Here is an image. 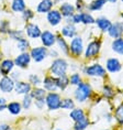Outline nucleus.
I'll list each match as a JSON object with an SVG mask.
<instances>
[{
	"instance_id": "f257e3e1",
	"label": "nucleus",
	"mask_w": 123,
	"mask_h": 130,
	"mask_svg": "<svg viewBox=\"0 0 123 130\" xmlns=\"http://www.w3.org/2000/svg\"><path fill=\"white\" fill-rule=\"evenodd\" d=\"M92 88L91 85L87 82H83L76 86V89L74 90V98L78 103H85L87 99H89L92 96Z\"/></svg>"
},
{
	"instance_id": "f03ea898",
	"label": "nucleus",
	"mask_w": 123,
	"mask_h": 130,
	"mask_svg": "<svg viewBox=\"0 0 123 130\" xmlns=\"http://www.w3.org/2000/svg\"><path fill=\"white\" fill-rule=\"evenodd\" d=\"M67 71H68V63L65 58H55L50 67L51 75L54 76L55 78L67 75Z\"/></svg>"
},
{
	"instance_id": "7ed1b4c3",
	"label": "nucleus",
	"mask_w": 123,
	"mask_h": 130,
	"mask_svg": "<svg viewBox=\"0 0 123 130\" xmlns=\"http://www.w3.org/2000/svg\"><path fill=\"white\" fill-rule=\"evenodd\" d=\"M101 45L102 42L100 39H95V40L90 41L88 45L85 47L84 51V56L85 60H93L99 55L100 51H101Z\"/></svg>"
},
{
	"instance_id": "20e7f679",
	"label": "nucleus",
	"mask_w": 123,
	"mask_h": 130,
	"mask_svg": "<svg viewBox=\"0 0 123 130\" xmlns=\"http://www.w3.org/2000/svg\"><path fill=\"white\" fill-rule=\"evenodd\" d=\"M83 73L88 77H102L107 76V70L99 63H93L90 65H86L83 69Z\"/></svg>"
},
{
	"instance_id": "39448f33",
	"label": "nucleus",
	"mask_w": 123,
	"mask_h": 130,
	"mask_svg": "<svg viewBox=\"0 0 123 130\" xmlns=\"http://www.w3.org/2000/svg\"><path fill=\"white\" fill-rule=\"evenodd\" d=\"M85 45L81 37H75L72 39L69 43V55H72L75 58H79L84 54Z\"/></svg>"
},
{
	"instance_id": "423d86ee",
	"label": "nucleus",
	"mask_w": 123,
	"mask_h": 130,
	"mask_svg": "<svg viewBox=\"0 0 123 130\" xmlns=\"http://www.w3.org/2000/svg\"><path fill=\"white\" fill-rule=\"evenodd\" d=\"M62 97L59 94L55 92H50L45 96V105L47 106L48 110H57L60 108Z\"/></svg>"
},
{
	"instance_id": "0eeeda50",
	"label": "nucleus",
	"mask_w": 123,
	"mask_h": 130,
	"mask_svg": "<svg viewBox=\"0 0 123 130\" xmlns=\"http://www.w3.org/2000/svg\"><path fill=\"white\" fill-rule=\"evenodd\" d=\"M30 55L31 58H33L35 62L40 63V62H43L48 56V50L45 46H35L31 48Z\"/></svg>"
},
{
	"instance_id": "6e6552de",
	"label": "nucleus",
	"mask_w": 123,
	"mask_h": 130,
	"mask_svg": "<svg viewBox=\"0 0 123 130\" xmlns=\"http://www.w3.org/2000/svg\"><path fill=\"white\" fill-rule=\"evenodd\" d=\"M106 70H107V72H109L111 74L119 73L122 70V63L120 62L119 58L110 57L106 62Z\"/></svg>"
},
{
	"instance_id": "1a4fd4ad",
	"label": "nucleus",
	"mask_w": 123,
	"mask_h": 130,
	"mask_svg": "<svg viewBox=\"0 0 123 130\" xmlns=\"http://www.w3.org/2000/svg\"><path fill=\"white\" fill-rule=\"evenodd\" d=\"M40 39H41V42H42V44H43V46H45V47H52L56 43V34L48 31V30H45L44 32H42Z\"/></svg>"
},
{
	"instance_id": "9d476101",
	"label": "nucleus",
	"mask_w": 123,
	"mask_h": 130,
	"mask_svg": "<svg viewBox=\"0 0 123 130\" xmlns=\"http://www.w3.org/2000/svg\"><path fill=\"white\" fill-rule=\"evenodd\" d=\"M15 82L9 76H2L0 79V90L5 94H9L14 89Z\"/></svg>"
},
{
	"instance_id": "9b49d317",
	"label": "nucleus",
	"mask_w": 123,
	"mask_h": 130,
	"mask_svg": "<svg viewBox=\"0 0 123 130\" xmlns=\"http://www.w3.org/2000/svg\"><path fill=\"white\" fill-rule=\"evenodd\" d=\"M46 19H47V22L50 23L52 27H56L59 23H62L63 21V15L59 12L58 9H52V10L46 13Z\"/></svg>"
},
{
	"instance_id": "f8f14e48",
	"label": "nucleus",
	"mask_w": 123,
	"mask_h": 130,
	"mask_svg": "<svg viewBox=\"0 0 123 130\" xmlns=\"http://www.w3.org/2000/svg\"><path fill=\"white\" fill-rule=\"evenodd\" d=\"M14 66H18L20 69H27L28 65L31 62V55L28 52H21L17 57L14 58Z\"/></svg>"
},
{
	"instance_id": "ddd939ff",
	"label": "nucleus",
	"mask_w": 123,
	"mask_h": 130,
	"mask_svg": "<svg viewBox=\"0 0 123 130\" xmlns=\"http://www.w3.org/2000/svg\"><path fill=\"white\" fill-rule=\"evenodd\" d=\"M108 34L113 40L122 38L123 37V21H116L114 23H112L110 30L108 31Z\"/></svg>"
},
{
	"instance_id": "4468645a",
	"label": "nucleus",
	"mask_w": 123,
	"mask_h": 130,
	"mask_svg": "<svg viewBox=\"0 0 123 130\" xmlns=\"http://www.w3.org/2000/svg\"><path fill=\"white\" fill-rule=\"evenodd\" d=\"M25 34H27L28 38L32 39V40H35V39H38L42 34V31L40 27L35 23H29L25 27Z\"/></svg>"
},
{
	"instance_id": "2eb2a0df",
	"label": "nucleus",
	"mask_w": 123,
	"mask_h": 130,
	"mask_svg": "<svg viewBox=\"0 0 123 130\" xmlns=\"http://www.w3.org/2000/svg\"><path fill=\"white\" fill-rule=\"evenodd\" d=\"M59 12L63 15V18H72L74 14L76 13V9H75V6H73L72 4L69 2H64L59 6Z\"/></svg>"
},
{
	"instance_id": "dca6fc26",
	"label": "nucleus",
	"mask_w": 123,
	"mask_h": 130,
	"mask_svg": "<svg viewBox=\"0 0 123 130\" xmlns=\"http://www.w3.org/2000/svg\"><path fill=\"white\" fill-rule=\"evenodd\" d=\"M14 90L18 95H29L30 92L32 90V85L30 83L18 80V82H15Z\"/></svg>"
},
{
	"instance_id": "f3484780",
	"label": "nucleus",
	"mask_w": 123,
	"mask_h": 130,
	"mask_svg": "<svg viewBox=\"0 0 123 130\" xmlns=\"http://www.w3.org/2000/svg\"><path fill=\"white\" fill-rule=\"evenodd\" d=\"M14 67V62L10 58H6L0 63V74L2 76H8Z\"/></svg>"
},
{
	"instance_id": "a211bd4d",
	"label": "nucleus",
	"mask_w": 123,
	"mask_h": 130,
	"mask_svg": "<svg viewBox=\"0 0 123 130\" xmlns=\"http://www.w3.org/2000/svg\"><path fill=\"white\" fill-rule=\"evenodd\" d=\"M95 23L97 24V27H98L99 30L101 32H103V33H108V31L110 30V28H111V25H112V22L106 17L97 18Z\"/></svg>"
},
{
	"instance_id": "6ab92c4d",
	"label": "nucleus",
	"mask_w": 123,
	"mask_h": 130,
	"mask_svg": "<svg viewBox=\"0 0 123 130\" xmlns=\"http://www.w3.org/2000/svg\"><path fill=\"white\" fill-rule=\"evenodd\" d=\"M54 6V1L53 0H41V2L37 5L36 7V12L37 13H48Z\"/></svg>"
},
{
	"instance_id": "aec40b11",
	"label": "nucleus",
	"mask_w": 123,
	"mask_h": 130,
	"mask_svg": "<svg viewBox=\"0 0 123 130\" xmlns=\"http://www.w3.org/2000/svg\"><path fill=\"white\" fill-rule=\"evenodd\" d=\"M43 88L46 92H55L57 88V83H56V78L52 75H48L44 78L43 80Z\"/></svg>"
},
{
	"instance_id": "412c9836",
	"label": "nucleus",
	"mask_w": 123,
	"mask_h": 130,
	"mask_svg": "<svg viewBox=\"0 0 123 130\" xmlns=\"http://www.w3.org/2000/svg\"><path fill=\"white\" fill-rule=\"evenodd\" d=\"M60 34L63 35L64 38L73 39V38H75L77 34V28L75 27V24H66L62 28Z\"/></svg>"
},
{
	"instance_id": "4be33fe9",
	"label": "nucleus",
	"mask_w": 123,
	"mask_h": 130,
	"mask_svg": "<svg viewBox=\"0 0 123 130\" xmlns=\"http://www.w3.org/2000/svg\"><path fill=\"white\" fill-rule=\"evenodd\" d=\"M87 115H86V112H85V110H84L83 108H74L70 110V112H69V117H70V119L73 120V121H79V120H81L83 118H85Z\"/></svg>"
},
{
	"instance_id": "5701e85b",
	"label": "nucleus",
	"mask_w": 123,
	"mask_h": 130,
	"mask_svg": "<svg viewBox=\"0 0 123 130\" xmlns=\"http://www.w3.org/2000/svg\"><path fill=\"white\" fill-rule=\"evenodd\" d=\"M56 43L58 45V47H59V50L63 52L64 54L69 55V44L66 42L65 38L62 37V34L56 35Z\"/></svg>"
},
{
	"instance_id": "b1692460",
	"label": "nucleus",
	"mask_w": 123,
	"mask_h": 130,
	"mask_svg": "<svg viewBox=\"0 0 123 130\" xmlns=\"http://www.w3.org/2000/svg\"><path fill=\"white\" fill-rule=\"evenodd\" d=\"M111 48L119 55H123V37L119 39H114L111 43Z\"/></svg>"
},
{
	"instance_id": "393cba45",
	"label": "nucleus",
	"mask_w": 123,
	"mask_h": 130,
	"mask_svg": "<svg viewBox=\"0 0 123 130\" xmlns=\"http://www.w3.org/2000/svg\"><path fill=\"white\" fill-rule=\"evenodd\" d=\"M107 4V0H93L89 5H87V9L89 11H99L105 7Z\"/></svg>"
},
{
	"instance_id": "a878e982",
	"label": "nucleus",
	"mask_w": 123,
	"mask_h": 130,
	"mask_svg": "<svg viewBox=\"0 0 123 130\" xmlns=\"http://www.w3.org/2000/svg\"><path fill=\"white\" fill-rule=\"evenodd\" d=\"M7 109H8V111L10 112L11 115L17 116V115H19V113L21 112V110L23 108H22L21 103H19V102H11V103H9L7 105Z\"/></svg>"
},
{
	"instance_id": "bb28decb",
	"label": "nucleus",
	"mask_w": 123,
	"mask_h": 130,
	"mask_svg": "<svg viewBox=\"0 0 123 130\" xmlns=\"http://www.w3.org/2000/svg\"><path fill=\"white\" fill-rule=\"evenodd\" d=\"M46 90L44 88H40V87H35L30 92V96L33 99H44L45 96H46Z\"/></svg>"
},
{
	"instance_id": "cd10ccee",
	"label": "nucleus",
	"mask_w": 123,
	"mask_h": 130,
	"mask_svg": "<svg viewBox=\"0 0 123 130\" xmlns=\"http://www.w3.org/2000/svg\"><path fill=\"white\" fill-rule=\"evenodd\" d=\"M102 95L107 99H112L113 97L115 96V90L111 85L105 84V85L102 86Z\"/></svg>"
},
{
	"instance_id": "c85d7f7f",
	"label": "nucleus",
	"mask_w": 123,
	"mask_h": 130,
	"mask_svg": "<svg viewBox=\"0 0 123 130\" xmlns=\"http://www.w3.org/2000/svg\"><path fill=\"white\" fill-rule=\"evenodd\" d=\"M56 83H57V88L60 90H65L67 87L69 86V77L67 75L60 76L56 78Z\"/></svg>"
},
{
	"instance_id": "c756f323",
	"label": "nucleus",
	"mask_w": 123,
	"mask_h": 130,
	"mask_svg": "<svg viewBox=\"0 0 123 130\" xmlns=\"http://www.w3.org/2000/svg\"><path fill=\"white\" fill-rule=\"evenodd\" d=\"M90 123V120L88 118V116H86L85 118H83L81 120H79V121H76L74 123V130H86L87 127L89 126Z\"/></svg>"
},
{
	"instance_id": "7c9ffc66",
	"label": "nucleus",
	"mask_w": 123,
	"mask_h": 130,
	"mask_svg": "<svg viewBox=\"0 0 123 130\" xmlns=\"http://www.w3.org/2000/svg\"><path fill=\"white\" fill-rule=\"evenodd\" d=\"M11 9L14 12H23L25 10V2H24V0H12Z\"/></svg>"
},
{
	"instance_id": "2f4dec72",
	"label": "nucleus",
	"mask_w": 123,
	"mask_h": 130,
	"mask_svg": "<svg viewBox=\"0 0 123 130\" xmlns=\"http://www.w3.org/2000/svg\"><path fill=\"white\" fill-rule=\"evenodd\" d=\"M114 118L120 126H123V103L116 107L114 110Z\"/></svg>"
},
{
	"instance_id": "473e14b6",
	"label": "nucleus",
	"mask_w": 123,
	"mask_h": 130,
	"mask_svg": "<svg viewBox=\"0 0 123 130\" xmlns=\"http://www.w3.org/2000/svg\"><path fill=\"white\" fill-rule=\"evenodd\" d=\"M60 108L62 109H67V110H72L75 108V102L72 98H62L60 103Z\"/></svg>"
},
{
	"instance_id": "72a5a7b5",
	"label": "nucleus",
	"mask_w": 123,
	"mask_h": 130,
	"mask_svg": "<svg viewBox=\"0 0 123 130\" xmlns=\"http://www.w3.org/2000/svg\"><path fill=\"white\" fill-rule=\"evenodd\" d=\"M96 21V19L92 17L91 13L89 12H81V23L85 25H90L93 24Z\"/></svg>"
},
{
	"instance_id": "f704fd0d",
	"label": "nucleus",
	"mask_w": 123,
	"mask_h": 130,
	"mask_svg": "<svg viewBox=\"0 0 123 130\" xmlns=\"http://www.w3.org/2000/svg\"><path fill=\"white\" fill-rule=\"evenodd\" d=\"M83 82V77L79 73H74L69 76V85L72 86H78Z\"/></svg>"
},
{
	"instance_id": "c9c22d12",
	"label": "nucleus",
	"mask_w": 123,
	"mask_h": 130,
	"mask_svg": "<svg viewBox=\"0 0 123 130\" xmlns=\"http://www.w3.org/2000/svg\"><path fill=\"white\" fill-rule=\"evenodd\" d=\"M29 47H30V42L28 41V39H21V40L18 41L17 43V48L18 50H20L21 52H28Z\"/></svg>"
},
{
	"instance_id": "e433bc0d",
	"label": "nucleus",
	"mask_w": 123,
	"mask_h": 130,
	"mask_svg": "<svg viewBox=\"0 0 123 130\" xmlns=\"http://www.w3.org/2000/svg\"><path fill=\"white\" fill-rule=\"evenodd\" d=\"M9 35H10L11 39H13L15 41H19V40H21V39L24 38V32L21 31V30H10Z\"/></svg>"
},
{
	"instance_id": "4c0bfd02",
	"label": "nucleus",
	"mask_w": 123,
	"mask_h": 130,
	"mask_svg": "<svg viewBox=\"0 0 123 130\" xmlns=\"http://www.w3.org/2000/svg\"><path fill=\"white\" fill-rule=\"evenodd\" d=\"M32 103H33V98L30 96V94L29 95H24L23 97V100H22V108L23 109H30V107L32 106Z\"/></svg>"
},
{
	"instance_id": "58836bf2",
	"label": "nucleus",
	"mask_w": 123,
	"mask_h": 130,
	"mask_svg": "<svg viewBox=\"0 0 123 130\" xmlns=\"http://www.w3.org/2000/svg\"><path fill=\"white\" fill-rule=\"evenodd\" d=\"M10 32V23L8 21H2L0 23V33L2 34H7Z\"/></svg>"
},
{
	"instance_id": "ea45409f",
	"label": "nucleus",
	"mask_w": 123,
	"mask_h": 130,
	"mask_svg": "<svg viewBox=\"0 0 123 130\" xmlns=\"http://www.w3.org/2000/svg\"><path fill=\"white\" fill-rule=\"evenodd\" d=\"M29 83L33 86H38L41 84V78L37 75H35V74H31L29 76Z\"/></svg>"
},
{
	"instance_id": "a19ab883",
	"label": "nucleus",
	"mask_w": 123,
	"mask_h": 130,
	"mask_svg": "<svg viewBox=\"0 0 123 130\" xmlns=\"http://www.w3.org/2000/svg\"><path fill=\"white\" fill-rule=\"evenodd\" d=\"M22 18H23L24 21H29L31 19L34 18V12L31 10V9H25V10L22 12Z\"/></svg>"
},
{
	"instance_id": "79ce46f5",
	"label": "nucleus",
	"mask_w": 123,
	"mask_h": 130,
	"mask_svg": "<svg viewBox=\"0 0 123 130\" xmlns=\"http://www.w3.org/2000/svg\"><path fill=\"white\" fill-rule=\"evenodd\" d=\"M75 9L79 12H84V9H87V5L84 4L83 0H77L76 1V6H75Z\"/></svg>"
},
{
	"instance_id": "37998d69",
	"label": "nucleus",
	"mask_w": 123,
	"mask_h": 130,
	"mask_svg": "<svg viewBox=\"0 0 123 130\" xmlns=\"http://www.w3.org/2000/svg\"><path fill=\"white\" fill-rule=\"evenodd\" d=\"M72 20L74 24H80L81 23V12H76L72 17Z\"/></svg>"
},
{
	"instance_id": "c03bdc74",
	"label": "nucleus",
	"mask_w": 123,
	"mask_h": 130,
	"mask_svg": "<svg viewBox=\"0 0 123 130\" xmlns=\"http://www.w3.org/2000/svg\"><path fill=\"white\" fill-rule=\"evenodd\" d=\"M34 104H35V106H36L38 109L44 108V105H45V98H44V99H36V100H34Z\"/></svg>"
},
{
	"instance_id": "a18cd8bd",
	"label": "nucleus",
	"mask_w": 123,
	"mask_h": 130,
	"mask_svg": "<svg viewBox=\"0 0 123 130\" xmlns=\"http://www.w3.org/2000/svg\"><path fill=\"white\" fill-rule=\"evenodd\" d=\"M7 99L4 98V97H0V111H2V110H5L7 108Z\"/></svg>"
},
{
	"instance_id": "49530a36",
	"label": "nucleus",
	"mask_w": 123,
	"mask_h": 130,
	"mask_svg": "<svg viewBox=\"0 0 123 130\" xmlns=\"http://www.w3.org/2000/svg\"><path fill=\"white\" fill-rule=\"evenodd\" d=\"M48 56H52V57L57 58V56H58V52H57V51H55L54 48H52V50H48Z\"/></svg>"
},
{
	"instance_id": "de8ad7c7",
	"label": "nucleus",
	"mask_w": 123,
	"mask_h": 130,
	"mask_svg": "<svg viewBox=\"0 0 123 130\" xmlns=\"http://www.w3.org/2000/svg\"><path fill=\"white\" fill-rule=\"evenodd\" d=\"M0 130H11V127L7 123H0Z\"/></svg>"
},
{
	"instance_id": "09e8293b",
	"label": "nucleus",
	"mask_w": 123,
	"mask_h": 130,
	"mask_svg": "<svg viewBox=\"0 0 123 130\" xmlns=\"http://www.w3.org/2000/svg\"><path fill=\"white\" fill-rule=\"evenodd\" d=\"M107 1H109V2H111V4H115L118 0H107Z\"/></svg>"
},
{
	"instance_id": "8fccbe9b",
	"label": "nucleus",
	"mask_w": 123,
	"mask_h": 130,
	"mask_svg": "<svg viewBox=\"0 0 123 130\" xmlns=\"http://www.w3.org/2000/svg\"><path fill=\"white\" fill-rule=\"evenodd\" d=\"M56 1H63V0H56Z\"/></svg>"
},
{
	"instance_id": "3c124183",
	"label": "nucleus",
	"mask_w": 123,
	"mask_h": 130,
	"mask_svg": "<svg viewBox=\"0 0 123 130\" xmlns=\"http://www.w3.org/2000/svg\"><path fill=\"white\" fill-rule=\"evenodd\" d=\"M105 130H112V129H105Z\"/></svg>"
},
{
	"instance_id": "603ef678",
	"label": "nucleus",
	"mask_w": 123,
	"mask_h": 130,
	"mask_svg": "<svg viewBox=\"0 0 123 130\" xmlns=\"http://www.w3.org/2000/svg\"><path fill=\"white\" fill-rule=\"evenodd\" d=\"M122 100H123V93H122Z\"/></svg>"
},
{
	"instance_id": "864d4df0",
	"label": "nucleus",
	"mask_w": 123,
	"mask_h": 130,
	"mask_svg": "<svg viewBox=\"0 0 123 130\" xmlns=\"http://www.w3.org/2000/svg\"><path fill=\"white\" fill-rule=\"evenodd\" d=\"M0 44H1V40H0Z\"/></svg>"
},
{
	"instance_id": "5fc2aeb1",
	"label": "nucleus",
	"mask_w": 123,
	"mask_h": 130,
	"mask_svg": "<svg viewBox=\"0 0 123 130\" xmlns=\"http://www.w3.org/2000/svg\"><path fill=\"white\" fill-rule=\"evenodd\" d=\"M121 1H122V4H123V0H121Z\"/></svg>"
},
{
	"instance_id": "6e6d98bb",
	"label": "nucleus",
	"mask_w": 123,
	"mask_h": 130,
	"mask_svg": "<svg viewBox=\"0 0 123 130\" xmlns=\"http://www.w3.org/2000/svg\"><path fill=\"white\" fill-rule=\"evenodd\" d=\"M57 130H62V129H57Z\"/></svg>"
}]
</instances>
